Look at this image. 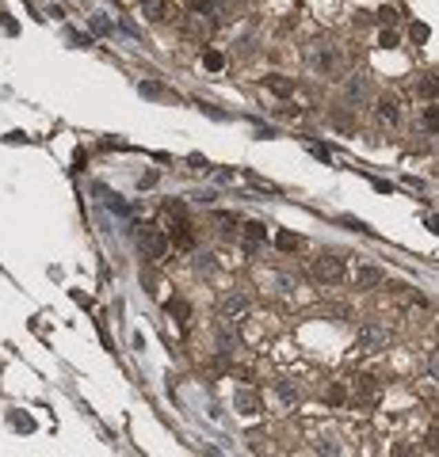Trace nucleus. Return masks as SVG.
I'll use <instances>...</instances> for the list:
<instances>
[{"label": "nucleus", "instance_id": "f257e3e1", "mask_svg": "<svg viewBox=\"0 0 439 457\" xmlns=\"http://www.w3.org/2000/svg\"><path fill=\"white\" fill-rule=\"evenodd\" d=\"M165 221H168L172 244L187 252V248L195 244V233H191V217H187V210H183V202H165Z\"/></svg>", "mask_w": 439, "mask_h": 457}, {"label": "nucleus", "instance_id": "f03ea898", "mask_svg": "<svg viewBox=\"0 0 439 457\" xmlns=\"http://www.w3.org/2000/svg\"><path fill=\"white\" fill-rule=\"evenodd\" d=\"M138 248H141V255H145L150 263H161L168 255V233L157 228V225H141L138 228Z\"/></svg>", "mask_w": 439, "mask_h": 457}, {"label": "nucleus", "instance_id": "7ed1b4c3", "mask_svg": "<svg viewBox=\"0 0 439 457\" xmlns=\"http://www.w3.org/2000/svg\"><path fill=\"white\" fill-rule=\"evenodd\" d=\"M344 275H348V267L340 255H317L314 259V278H321V282H344Z\"/></svg>", "mask_w": 439, "mask_h": 457}, {"label": "nucleus", "instance_id": "20e7f679", "mask_svg": "<svg viewBox=\"0 0 439 457\" xmlns=\"http://www.w3.org/2000/svg\"><path fill=\"white\" fill-rule=\"evenodd\" d=\"M356 347L359 351H378V347H386V328L382 324H359Z\"/></svg>", "mask_w": 439, "mask_h": 457}, {"label": "nucleus", "instance_id": "39448f33", "mask_svg": "<svg viewBox=\"0 0 439 457\" xmlns=\"http://www.w3.org/2000/svg\"><path fill=\"white\" fill-rule=\"evenodd\" d=\"M241 240H245V252H249V255H256V252H260V244L267 240L264 221H249V225H245V233H241Z\"/></svg>", "mask_w": 439, "mask_h": 457}, {"label": "nucleus", "instance_id": "423d86ee", "mask_svg": "<svg viewBox=\"0 0 439 457\" xmlns=\"http://www.w3.org/2000/svg\"><path fill=\"white\" fill-rule=\"evenodd\" d=\"M222 320H237V317H245V312H249V301H245V297L241 294H233V297H225L222 301Z\"/></svg>", "mask_w": 439, "mask_h": 457}, {"label": "nucleus", "instance_id": "0eeeda50", "mask_svg": "<svg viewBox=\"0 0 439 457\" xmlns=\"http://www.w3.org/2000/svg\"><path fill=\"white\" fill-rule=\"evenodd\" d=\"M374 114H378V123H398V99L394 96H382L378 103H374Z\"/></svg>", "mask_w": 439, "mask_h": 457}, {"label": "nucleus", "instance_id": "6e6552de", "mask_svg": "<svg viewBox=\"0 0 439 457\" xmlns=\"http://www.w3.org/2000/svg\"><path fill=\"white\" fill-rule=\"evenodd\" d=\"M382 278H386V275H382L378 267H356V286H359V290H371V286L382 282Z\"/></svg>", "mask_w": 439, "mask_h": 457}, {"label": "nucleus", "instance_id": "1a4fd4ad", "mask_svg": "<svg viewBox=\"0 0 439 457\" xmlns=\"http://www.w3.org/2000/svg\"><path fill=\"white\" fill-rule=\"evenodd\" d=\"M165 309H168V317H176V324H180V328H187V324H191V305H187V301L172 297V301H168Z\"/></svg>", "mask_w": 439, "mask_h": 457}, {"label": "nucleus", "instance_id": "9d476101", "mask_svg": "<svg viewBox=\"0 0 439 457\" xmlns=\"http://www.w3.org/2000/svg\"><path fill=\"white\" fill-rule=\"evenodd\" d=\"M203 69L222 73V69H225V54H222V50H203Z\"/></svg>", "mask_w": 439, "mask_h": 457}, {"label": "nucleus", "instance_id": "9b49d317", "mask_svg": "<svg viewBox=\"0 0 439 457\" xmlns=\"http://www.w3.org/2000/svg\"><path fill=\"white\" fill-rule=\"evenodd\" d=\"M416 96L436 99L439 96V76H420V81H416Z\"/></svg>", "mask_w": 439, "mask_h": 457}, {"label": "nucleus", "instance_id": "f8f14e48", "mask_svg": "<svg viewBox=\"0 0 439 457\" xmlns=\"http://www.w3.org/2000/svg\"><path fill=\"white\" fill-rule=\"evenodd\" d=\"M264 84L275 92V96H290V92H294V81H287V76H267Z\"/></svg>", "mask_w": 439, "mask_h": 457}, {"label": "nucleus", "instance_id": "ddd939ff", "mask_svg": "<svg viewBox=\"0 0 439 457\" xmlns=\"http://www.w3.org/2000/svg\"><path fill=\"white\" fill-rule=\"evenodd\" d=\"M165 0H145V16L153 19V23H161V19H165Z\"/></svg>", "mask_w": 439, "mask_h": 457}, {"label": "nucleus", "instance_id": "4468645a", "mask_svg": "<svg viewBox=\"0 0 439 457\" xmlns=\"http://www.w3.org/2000/svg\"><path fill=\"white\" fill-rule=\"evenodd\" d=\"M275 244H279L283 252H294V248H298V237H294V233H279V237H275Z\"/></svg>", "mask_w": 439, "mask_h": 457}, {"label": "nucleus", "instance_id": "2eb2a0df", "mask_svg": "<svg viewBox=\"0 0 439 457\" xmlns=\"http://www.w3.org/2000/svg\"><path fill=\"white\" fill-rule=\"evenodd\" d=\"M374 389H378V385H374V377H359V385H356L359 396H374Z\"/></svg>", "mask_w": 439, "mask_h": 457}, {"label": "nucleus", "instance_id": "dca6fc26", "mask_svg": "<svg viewBox=\"0 0 439 457\" xmlns=\"http://www.w3.org/2000/svg\"><path fill=\"white\" fill-rule=\"evenodd\" d=\"M424 126H428V130H439V107H428V111H424Z\"/></svg>", "mask_w": 439, "mask_h": 457}, {"label": "nucleus", "instance_id": "f3484780", "mask_svg": "<svg viewBox=\"0 0 439 457\" xmlns=\"http://www.w3.org/2000/svg\"><path fill=\"white\" fill-rule=\"evenodd\" d=\"M279 396H283V400H298V385H290V381H279Z\"/></svg>", "mask_w": 439, "mask_h": 457}, {"label": "nucleus", "instance_id": "a211bd4d", "mask_svg": "<svg viewBox=\"0 0 439 457\" xmlns=\"http://www.w3.org/2000/svg\"><path fill=\"white\" fill-rule=\"evenodd\" d=\"M344 400H348L344 385H332V389H329V404H344Z\"/></svg>", "mask_w": 439, "mask_h": 457}, {"label": "nucleus", "instance_id": "6ab92c4d", "mask_svg": "<svg viewBox=\"0 0 439 457\" xmlns=\"http://www.w3.org/2000/svg\"><path fill=\"white\" fill-rule=\"evenodd\" d=\"M409 34H413V42H428V23H413V31H409Z\"/></svg>", "mask_w": 439, "mask_h": 457}, {"label": "nucleus", "instance_id": "aec40b11", "mask_svg": "<svg viewBox=\"0 0 439 457\" xmlns=\"http://www.w3.org/2000/svg\"><path fill=\"white\" fill-rule=\"evenodd\" d=\"M314 65L317 69H329L332 65V54H329V50H317V54H314Z\"/></svg>", "mask_w": 439, "mask_h": 457}, {"label": "nucleus", "instance_id": "412c9836", "mask_svg": "<svg viewBox=\"0 0 439 457\" xmlns=\"http://www.w3.org/2000/svg\"><path fill=\"white\" fill-rule=\"evenodd\" d=\"M218 225H222V233H233V225H237V217H233V213H218Z\"/></svg>", "mask_w": 439, "mask_h": 457}, {"label": "nucleus", "instance_id": "4be33fe9", "mask_svg": "<svg viewBox=\"0 0 439 457\" xmlns=\"http://www.w3.org/2000/svg\"><path fill=\"white\" fill-rule=\"evenodd\" d=\"M92 31H96V34H108L111 27H108V19H103V16H92Z\"/></svg>", "mask_w": 439, "mask_h": 457}, {"label": "nucleus", "instance_id": "5701e85b", "mask_svg": "<svg viewBox=\"0 0 439 457\" xmlns=\"http://www.w3.org/2000/svg\"><path fill=\"white\" fill-rule=\"evenodd\" d=\"M382 46H386V50H394V46H398V34H394V31H382Z\"/></svg>", "mask_w": 439, "mask_h": 457}, {"label": "nucleus", "instance_id": "b1692460", "mask_svg": "<svg viewBox=\"0 0 439 457\" xmlns=\"http://www.w3.org/2000/svg\"><path fill=\"white\" fill-rule=\"evenodd\" d=\"M378 23H382V27L394 23V8H382V12H378Z\"/></svg>", "mask_w": 439, "mask_h": 457}, {"label": "nucleus", "instance_id": "393cba45", "mask_svg": "<svg viewBox=\"0 0 439 457\" xmlns=\"http://www.w3.org/2000/svg\"><path fill=\"white\" fill-rule=\"evenodd\" d=\"M12 423H16L19 431H31V427H34V423H31V419H27V416H16V419H12Z\"/></svg>", "mask_w": 439, "mask_h": 457}, {"label": "nucleus", "instance_id": "a878e982", "mask_svg": "<svg viewBox=\"0 0 439 457\" xmlns=\"http://www.w3.org/2000/svg\"><path fill=\"white\" fill-rule=\"evenodd\" d=\"M428 370H431V374L439 377V347H436V351H431V362H428Z\"/></svg>", "mask_w": 439, "mask_h": 457}, {"label": "nucleus", "instance_id": "bb28decb", "mask_svg": "<svg viewBox=\"0 0 439 457\" xmlns=\"http://www.w3.org/2000/svg\"><path fill=\"white\" fill-rule=\"evenodd\" d=\"M309 153H314L317 160H329V149H321V145H309Z\"/></svg>", "mask_w": 439, "mask_h": 457}, {"label": "nucleus", "instance_id": "cd10ccee", "mask_svg": "<svg viewBox=\"0 0 439 457\" xmlns=\"http://www.w3.org/2000/svg\"><path fill=\"white\" fill-rule=\"evenodd\" d=\"M428 442H431V449H439V431H431V434H428Z\"/></svg>", "mask_w": 439, "mask_h": 457}, {"label": "nucleus", "instance_id": "c85d7f7f", "mask_svg": "<svg viewBox=\"0 0 439 457\" xmlns=\"http://www.w3.org/2000/svg\"><path fill=\"white\" fill-rule=\"evenodd\" d=\"M428 228H431V233H439V217H428Z\"/></svg>", "mask_w": 439, "mask_h": 457}]
</instances>
